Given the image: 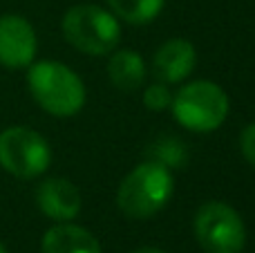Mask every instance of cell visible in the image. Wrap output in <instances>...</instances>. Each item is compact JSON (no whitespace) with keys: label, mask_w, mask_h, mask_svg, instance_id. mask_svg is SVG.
<instances>
[{"label":"cell","mask_w":255,"mask_h":253,"mask_svg":"<svg viewBox=\"0 0 255 253\" xmlns=\"http://www.w3.org/2000/svg\"><path fill=\"white\" fill-rule=\"evenodd\" d=\"M40 249L43 253H101V245L88 229L72 222H56V227L45 231Z\"/></svg>","instance_id":"30bf717a"},{"label":"cell","mask_w":255,"mask_h":253,"mask_svg":"<svg viewBox=\"0 0 255 253\" xmlns=\"http://www.w3.org/2000/svg\"><path fill=\"white\" fill-rule=\"evenodd\" d=\"M65 40L74 49L90 56L112 54L121 40V22L110 9L99 4H74L65 11L61 22Z\"/></svg>","instance_id":"3957f363"},{"label":"cell","mask_w":255,"mask_h":253,"mask_svg":"<svg viewBox=\"0 0 255 253\" xmlns=\"http://www.w3.org/2000/svg\"><path fill=\"white\" fill-rule=\"evenodd\" d=\"M38 52V38L25 16L4 13L0 16V65L9 70L29 67Z\"/></svg>","instance_id":"52a82bcc"},{"label":"cell","mask_w":255,"mask_h":253,"mask_svg":"<svg viewBox=\"0 0 255 253\" xmlns=\"http://www.w3.org/2000/svg\"><path fill=\"white\" fill-rule=\"evenodd\" d=\"M0 253H9V251H7V247H4L2 242H0Z\"/></svg>","instance_id":"e0dca14e"},{"label":"cell","mask_w":255,"mask_h":253,"mask_svg":"<svg viewBox=\"0 0 255 253\" xmlns=\"http://www.w3.org/2000/svg\"><path fill=\"white\" fill-rule=\"evenodd\" d=\"M108 9L130 25H148L163 11L166 0H106Z\"/></svg>","instance_id":"7c38bea8"},{"label":"cell","mask_w":255,"mask_h":253,"mask_svg":"<svg viewBox=\"0 0 255 253\" xmlns=\"http://www.w3.org/2000/svg\"><path fill=\"white\" fill-rule=\"evenodd\" d=\"M52 164V148L40 132L9 126L0 132V168L18 179H36Z\"/></svg>","instance_id":"5b68a950"},{"label":"cell","mask_w":255,"mask_h":253,"mask_svg":"<svg viewBox=\"0 0 255 253\" xmlns=\"http://www.w3.org/2000/svg\"><path fill=\"white\" fill-rule=\"evenodd\" d=\"M195 238L206 253H238L247 245V227L233 206L206 202L195 213Z\"/></svg>","instance_id":"8992f818"},{"label":"cell","mask_w":255,"mask_h":253,"mask_svg":"<svg viewBox=\"0 0 255 253\" xmlns=\"http://www.w3.org/2000/svg\"><path fill=\"white\" fill-rule=\"evenodd\" d=\"M34 101L52 117H74L85 106V83L72 67L58 61H36L27 70Z\"/></svg>","instance_id":"6da1fadb"},{"label":"cell","mask_w":255,"mask_h":253,"mask_svg":"<svg viewBox=\"0 0 255 253\" xmlns=\"http://www.w3.org/2000/svg\"><path fill=\"white\" fill-rule=\"evenodd\" d=\"M157 152L159 157L154 161L163 166H179L181 159H184V148L177 139H163V141L157 143Z\"/></svg>","instance_id":"5bb4252c"},{"label":"cell","mask_w":255,"mask_h":253,"mask_svg":"<svg viewBox=\"0 0 255 253\" xmlns=\"http://www.w3.org/2000/svg\"><path fill=\"white\" fill-rule=\"evenodd\" d=\"M195 63H197V52L193 43L186 38H170L157 49L152 58V70L161 83L175 85L195 70Z\"/></svg>","instance_id":"9c48e42d"},{"label":"cell","mask_w":255,"mask_h":253,"mask_svg":"<svg viewBox=\"0 0 255 253\" xmlns=\"http://www.w3.org/2000/svg\"><path fill=\"white\" fill-rule=\"evenodd\" d=\"M229 97L213 81H190L172 94L170 110L179 126L190 132H213L229 117Z\"/></svg>","instance_id":"277c9868"},{"label":"cell","mask_w":255,"mask_h":253,"mask_svg":"<svg viewBox=\"0 0 255 253\" xmlns=\"http://www.w3.org/2000/svg\"><path fill=\"white\" fill-rule=\"evenodd\" d=\"M238 253H242V251H238Z\"/></svg>","instance_id":"ac0fdd59"},{"label":"cell","mask_w":255,"mask_h":253,"mask_svg":"<svg viewBox=\"0 0 255 253\" xmlns=\"http://www.w3.org/2000/svg\"><path fill=\"white\" fill-rule=\"evenodd\" d=\"M36 204L54 222H72L81 211V191L65 177H49L36 188Z\"/></svg>","instance_id":"ba28073f"},{"label":"cell","mask_w":255,"mask_h":253,"mask_svg":"<svg viewBox=\"0 0 255 253\" xmlns=\"http://www.w3.org/2000/svg\"><path fill=\"white\" fill-rule=\"evenodd\" d=\"M175 179L159 161H143L124 177L117 188V206L132 220H148L170 202Z\"/></svg>","instance_id":"7a4b0ae2"},{"label":"cell","mask_w":255,"mask_h":253,"mask_svg":"<svg viewBox=\"0 0 255 253\" xmlns=\"http://www.w3.org/2000/svg\"><path fill=\"white\" fill-rule=\"evenodd\" d=\"M108 79L121 92H134L145 81V63L134 49H117L108 61Z\"/></svg>","instance_id":"8fae6325"},{"label":"cell","mask_w":255,"mask_h":253,"mask_svg":"<svg viewBox=\"0 0 255 253\" xmlns=\"http://www.w3.org/2000/svg\"><path fill=\"white\" fill-rule=\"evenodd\" d=\"M172 103V92H170V85L166 83H152L143 90V106L152 112H163L168 110Z\"/></svg>","instance_id":"4fadbf2b"},{"label":"cell","mask_w":255,"mask_h":253,"mask_svg":"<svg viewBox=\"0 0 255 253\" xmlns=\"http://www.w3.org/2000/svg\"><path fill=\"white\" fill-rule=\"evenodd\" d=\"M130 253H166L163 249H157V247H141L136 251H130Z\"/></svg>","instance_id":"2e32d148"},{"label":"cell","mask_w":255,"mask_h":253,"mask_svg":"<svg viewBox=\"0 0 255 253\" xmlns=\"http://www.w3.org/2000/svg\"><path fill=\"white\" fill-rule=\"evenodd\" d=\"M240 150H242L244 159L255 168V121L249 124L240 134Z\"/></svg>","instance_id":"9a60e30c"}]
</instances>
